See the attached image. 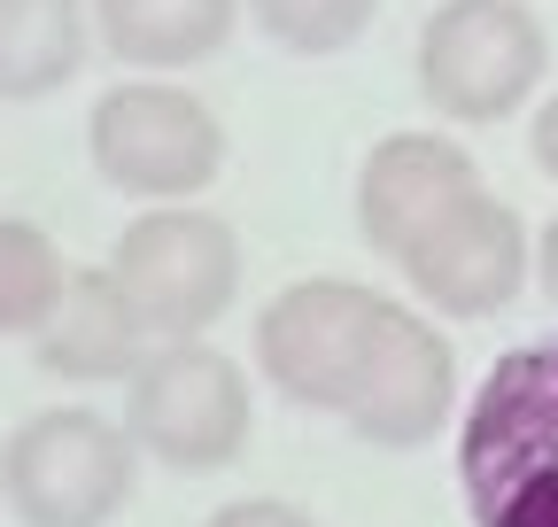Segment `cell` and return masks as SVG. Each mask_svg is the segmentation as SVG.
Instances as JSON below:
<instances>
[{
    "mask_svg": "<svg viewBox=\"0 0 558 527\" xmlns=\"http://www.w3.org/2000/svg\"><path fill=\"white\" fill-rule=\"evenodd\" d=\"M535 163H543V171L558 179V94H550V101L535 109Z\"/></svg>",
    "mask_w": 558,
    "mask_h": 527,
    "instance_id": "cell-17",
    "label": "cell"
},
{
    "mask_svg": "<svg viewBox=\"0 0 558 527\" xmlns=\"http://www.w3.org/2000/svg\"><path fill=\"white\" fill-rule=\"evenodd\" d=\"M450 395H458V365H450V342L435 334L418 310L388 303L380 295V318H373V350H365V372H357V395H349V427L380 450H411L427 442L442 419H450Z\"/></svg>",
    "mask_w": 558,
    "mask_h": 527,
    "instance_id": "cell-9",
    "label": "cell"
},
{
    "mask_svg": "<svg viewBox=\"0 0 558 527\" xmlns=\"http://www.w3.org/2000/svg\"><path fill=\"white\" fill-rule=\"evenodd\" d=\"M535 272H543V295L558 303V218L543 225V248H535Z\"/></svg>",
    "mask_w": 558,
    "mask_h": 527,
    "instance_id": "cell-18",
    "label": "cell"
},
{
    "mask_svg": "<svg viewBox=\"0 0 558 527\" xmlns=\"http://www.w3.org/2000/svg\"><path fill=\"white\" fill-rule=\"evenodd\" d=\"M124 434L171 474H218L248 450V372L209 342H156L132 372Z\"/></svg>",
    "mask_w": 558,
    "mask_h": 527,
    "instance_id": "cell-3",
    "label": "cell"
},
{
    "mask_svg": "<svg viewBox=\"0 0 558 527\" xmlns=\"http://www.w3.org/2000/svg\"><path fill=\"white\" fill-rule=\"evenodd\" d=\"M550 39L520 0H442L418 32V94L458 124H497L543 86Z\"/></svg>",
    "mask_w": 558,
    "mask_h": 527,
    "instance_id": "cell-6",
    "label": "cell"
},
{
    "mask_svg": "<svg viewBox=\"0 0 558 527\" xmlns=\"http://www.w3.org/2000/svg\"><path fill=\"white\" fill-rule=\"evenodd\" d=\"M202 527H311V512L279 504V497H241V504H226V512H209Z\"/></svg>",
    "mask_w": 558,
    "mask_h": 527,
    "instance_id": "cell-16",
    "label": "cell"
},
{
    "mask_svg": "<svg viewBox=\"0 0 558 527\" xmlns=\"http://www.w3.org/2000/svg\"><path fill=\"white\" fill-rule=\"evenodd\" d=\"M396 272L442 318H488V310H505L520 295V280H527V233H520V218L497 203V194L481 186V194H465L458 210H442L396 256Z\"/></svg>",
    "mask_w": 558,
    "mask_h": 527,
    "instance_id": "cell-8",
    "label": "cell"
},
{
    "mask_svg": "<svg viewBox=\"0 0 558 527\" xmlns=\"http://www.w3.org/2000/svg\"><path fill=\"white\" fill-rule=\"evenodd\" d=\"M380 0H248V16L264 39H279L288 54H341L373 24Z\"/></svg>",
    "mask_w": 558,
    "mask_h": 527,
    "instance_id": "cell-15",
    "label": "cell"
},
{
    "mask_svg": "<svg viewBox=\"0 0 558 527\" xmlns=\"http://www.w3.org/2000/svg\"><path fill=\"white\" fill-rule=\"evenodd\" d=\"M465 194H481V171L458 140H442V132H388L357 171V233L380 256H403Z\"/></svg>",
    "mask_w": 558,
    "mask_h": 527,
    "instance_id": "cell-10",
    "label": "cell"
},
{
    "mask_svg": "<svg viewBox=\"0 0 558 527\" xmlns=\"http://www.w3.org/2000/svg\"><path fill=\"white\" fill-rule=\"evenodd\" d=\"M373 318L380 295L373 287H349V280H295L279 287L256 318V365L264 380L303 412H349L373 350Z\"/></svg>",
    "mask_w": 558,
    "mask_h": 527,
    "instance_id": "cell-7",
    "label": "cell"
},
{
    "mask_svg": "<svg viewBox=\"0 0 558 527\" xmlns=\"http://www.w3.org/2000/svg\"><path fill=\"white\" fill-rule=\"evenodd\" d=\"M62 287H70L62 248L32 218H0V334H39Z\"/></svg>",
    "mask_w": 558,
    "mask_h": 527,
    "instance_id": "cell-14",
    "label": "cell"
},
{
    "mask_svg": "<svg viewBox=\"0 0 558 527\" xmlns=\"http://www.w3.org/2000/svg\"><path fill=\"white\" fill-rule=\"evenodd\" d=\"M86 62L78 0H0V101H47Z\"/></svg>",
    "mask_w": 558,
    "mask_h": 527,
    "instance_id": "cell-13",
    "label": "cell"
},
{
    "mask_svg": "<svg viewBox=\"0 0 558 527\" xmlns=\"http://www.w3.org/2000/svg\"><path fill=\"white\" fill-rule=\"evenodd\" d=\"M140 442L101 412H32L0 442V497L24 527H109L132 497Z\"/></svg>",
    "mask_w": 558,
    "mask_h": 527,
    "instance_id": "cell-2",
    "label": "cell"
},
{
    "mask_svg": "<svg viewBox=\"0 0 558 527\" xmlns=\"http://www.w3.org/2000/svg\"><path fill=\"white\" fill-rule=\"evenodd\" d=\"M94 24L117 62L140 71H186L218 54L241 24V0H94Z\"/></svg>",
    "mask_w": 558,
    "mask_h": 527,
    "instance_id": "cell-12",
    "label": "cell"
},
{
    "mask_svg": "<svg viewBox=\"0 0 558 527\" xmlns=\"http://www.w3.org/2000/svg\"><path fill=\"white\" fill-rule=\"evenodd\" d=\"M458 481L481 527H558V342L488 365L465 404Z\"/></svg>",
    "mask_w": 558,
    "mask_h": 527,
    "instance_id": "cell-1",
    "label": "cell"
},
{
    "mask_svg": "<svg viewBox=\"0 0 558 527\" xmlns=\"http://www.w3.org/2000/svg\"><path fill=\"white\" fill-rule=\"evenodd\" d=\"M86 148L94 171L117 194L140 203H186L226 171V124L209 117L186 86L140 78V86H109L86 117Z\"/></svg>",
    "mask_w": 558,
    "mask_h": 527,
    "instance_id": "cell-5",
    "label": "cell"
},
{
    "mask_svg": "<svg viewBox=\"0 0 558 527\" xmlns=\"http://www.w3.org/2000/svg\"><path fill=\"white\" fill-rule=\"evenodd\" d=\"M109 272L148 326V342H202L241 287V241L209 210H148L117 233Z\"/></svg>",
    "mask_w": 558,
    "mask_h": 527,
    "instance_id": "cell-4",
    "label": "cell"
},
{
    "mask_svg": "<svg viewBox=\"0 0 558 527\" xmlns=\"http://www.w3.org/2000/svg\"><path fill=\"white\" fill-rule=\"evenodd\" d=\"M140 357H148V326L124 303L117 272L109 264L101 272H70L54 318L39 326V365L54 380H124V372H140Z\"/></svg>",
    "mask_w": 558,
    "mask_h": 527,
    "instance_id": "cell-11",
    "label": "cell"
}]
</instances>
